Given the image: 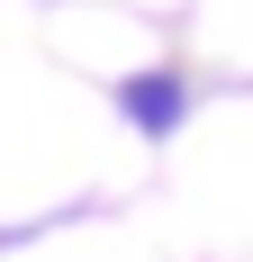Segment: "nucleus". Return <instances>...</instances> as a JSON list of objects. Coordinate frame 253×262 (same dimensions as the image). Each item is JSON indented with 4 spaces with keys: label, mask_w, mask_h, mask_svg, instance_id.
I'll list each match as a JSON object with an SVG mask.
<instances>
[{
    "label": "nucleus",
    "mask_w": 253,
    "mask_h": 262,
    "mask_svg": "<svg viewBox=\"0 0 253 262\" xmlns=\"http://www.w3.org/2000/svg\"><path fill=\"white\" fill-rule=\"evenodd\" d=\"M118 108H126L145 136H172V127H181V81H172V73H136V81L118 91Z\"/></svg>",
    "instance_id": "nucleus-1"
}]
</instances>
